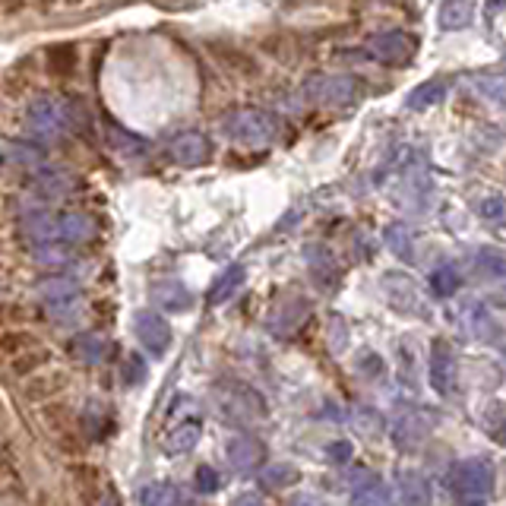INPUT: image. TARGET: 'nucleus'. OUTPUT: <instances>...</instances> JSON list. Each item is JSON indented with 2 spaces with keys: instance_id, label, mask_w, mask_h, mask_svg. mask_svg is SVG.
<instances>
[{
  "instance_id": "24",
  "label": "nucleus",
  "mask_w": 506,
  "mask_h": 506,
  "mask_svg": "<svg viewBox=\"0 0 506 506\" xmlns=\"http://www.w3.org/2000/svg\"><path fill=\"white\" fill-rule=\"evenodd\" d=\"M4 155H7L10 165L20 168H42L45 165V149L26 143V139H4Z\"/></svg>"
},
{
  "instance_id": "29",
  "label": "nucleus",
  "mask_w": 506,
  "mask_h": 506,
  "mask_svg": "<svg viewBox=\"0 0 506 506\" xmlns=\"http://www.w3.org/2000/svg\"><path fill=\"white\" fill-rule=\"evenodd\" d=\"M459 285H462V278H459L456 266H440V270L430 272V292L437 298H452L459 292Z\"/></svg>"
},
{
  "instance_id": "27",
  "label": "nucleus",
  "mask_w": 506,
  "mask_h": 506,
  "mask_svg": "<svg viewBox=\"0 0 506 506\" xmlns=\"http://www.w3.org/2000/svg\"><path fill=\"white\" fill-rule=\"evenodd\" d=\"M294 481H301V472L292 462L266 465L263 472H260V487H263V491H282V487L294 485Z\"/></svg>"
},
{
  "instance_id": "18",
  "label": "nucleus",
  "mask_w": 506,
  "mask_h": 506,
  "mask_svg": "<svg viewBox=\"0 0 506 506\" xmlns=\"http://www.w3.org/2000/svg\"><path fill=\"white\" fill-rule=\"evenodd\" d=\"M472 272L485 282H503L506 285V253L497 247H481L472 253Z\"/></svg>"
},
{
  "instance_id": "30",
  "label": "nucleus",
  "mask_w": 506,
  "mask_h": 506,
  "mask_svg": "<svg viewBox=\"0 0 506 506\" xmlns=\"http://www.w3.org/2000/svg\"><path fill=\"white\" fill-rule=\"evenodd\" d=\"M352 506H393V494L377 481H368L352 494Z\"/></svg>"
},
{
  "instance_id": "11",
  "label": "nucleus",
  "mask_w": 506,
  "mask_h": 506,
  "mask_svg": "<svg viewBox=\"0 0 506 506\" xmlns=\"http://www.w3.org/2000/svg\"><path fill=\"white\" fill-rule=\"evenodd\" d=\"M434 421H437V418L427 415V411H421V409H411V411H405V415H399V418H395V424H393L395 446H399V450H405V452L418 450V446L430 437Z\"/></svg>"
},
{
  "instance_id": "3",
  "label": "nucleus",
  "mask_w": 506,
  "mask_h": 506,
  "mask_svg": "<svg viewBox=\"0 0 506 506\" xmlns=\"http://www.w3.org/2000/svg\"><path fill=\"white\" fill-rule=\"evenodd\" d=\"M212 395H215L219 411L235 424H247L250 427V424L266 421V415H270L263 395L241 380H219L212 389Z\"/></svg>"
},
{
  "instance_id": "22",
  "label": "nucleus",
  "mask_w": 506,
  "mask_h": 506,
  "mask_svg": "<svg viewBox=\"0 0 506 506\" xmlns=\"http://www.w3.org/2000/svg\"><path fill=\"white\" fill-rule=\"evenodd\" d=\"M73 352L86 364H104L108 354H112V339H104L102 333H79L73 339Z\"/></svg>"
},
{
  "instance_id": "23",
  "label": "nucleus",
  "mask_w": 506,
  "mask_h": 506,
  "mask_svg": "<svg viewBox=\"0 0 506 506\" xmlns=\"http://www.w3.org/2000/svg\"><path fill=\"white\" fill-rule=\"evenodd\" d=\"M77 292H79V282L77 278H70V276H48V278L38 282V294H42L51 307L70 304V301L77 298Z\"/></svg>"
},
{
  "instance_id": "32",
  "label": "nucleus",
  "mask_w": 506,
  "mask_h": 506,
  "mask_svg": "<svg viewBox=\"0 0 506 506\" xmlns=\"http://www.w3.org/2000/svg\"><path fill=\"white\" fill-rule=\"evenodd\" d=\"M35 187H38V194H42V196H51V200H57V196H63L70 190V178L63 171L38 174V178H35Z\"/></svg>"
},
{
  "instance_id": "31",
  "label": "nucleus",
  "mask_w": 506,
  "mask_h": 506,
  "mask_svg": "<svg viewBox=\"0 0 506 506\" xmlns=\"http://www.w3.org/2000/svg\"><path fill=\"white\" fill-rule=\"evenodd\" d=\"M475 89H478V95H485L487 102L506 108V77H494V73L475 77Z\"/></svg>"
},
{
  "instance_id": "8",
  "label": "nucleus",
  "mask_w": 506,
  "mask_h": 506,
  "mask_svg": "<svg viewBox=\"0 0 506 506\" xmlns=\"http://www.w3.org/2000/svg\"><path fill=\"white\" fill-rule=\"evenodd\" d=\"M383 294L399 313H409V317H427V304H424L421 288L415 285V278L405 276V272H386L383 276Z\"/></svg>"
},
{
  "instance_id": "41",
  "label": "nucleus",
  "mask_w": 506,
  "mask_h": 506,
  "mask_svg": "<svg viewBox=\"0 0 506 506\" xmlns=\"http://www.w3.org/2000/svg\"><path fill=\"white\" fill-rule=\"evenodd\" d=\"M95 506H120V503H118V497H114V491H108V487H104V497L98 500Z\"/></svg>"
},
{
  "instance_id": "21",
  "label": "nucleus",
  "mask_w": 506,
  "mask_h": 506,
  "mask_svg": "<svg viewBox=\"0 0 506 506\" xmlns=\"http://www.w3.org/2000/svg\"><path fill=\"white\" fill-rule=\"evenodd\" d=\"M139 506H187V500L178 485L149 481L146 487H139Z\"/></svg>"
},
{
  "instance_id": "43",
  "label": "nucleus",
  "mask_w": 506,
  "mask_h": 506,
  "mask_svg": "<svg viewBox=\"0 0 506 506\" xmlns=\"http://www.w3.org/2000/svg\"><path fill=\"white\" fill-rule=\"evenodd\" d=\"M500 301H503V304H506V285H503V292H500Z\"/></svg>"
},
{
  "instance_id": "7",
  "label": "nucleus",
  "mask_w": 506,
  "mask_h": 506,
  "mask_svg": "<svg viewBox=\"0 0 506 506\" xmlns=\"http://www.w3.org/2000/svg\"><path fill=\"white\" fill-rule=\"evenodd\" d=\"M415 51H418V42L409 32H399V29L377 32L368 38V54L380 63H389V67H405V63H411Z\"/></svg>"
},
{
  "instance_id": "12",
  "label": "nucleus",
  "mask_w": 506,
  "mask_h": 506,
  "mask_svg": "<svg viewBox=\"0 0 506 506\" xmlns=\"http://www.w3.org/2000/svg\"><path fill=\"white\" fill-rule=\"evenodd\" d=\"M225 459L237 475H250L266 462V446L250 434H235L225 440Z\"/></svg>"
},
{
  "instance_id": "36",
  "label": "nucleus",
  "mask_w": 506,
  "mask_h": 506,
  "mask_svg": "<svg viewBox=\"0 0 506 506\" xmlns=\"http://www.w3.org/2000/svg\"><path fill=\"white\" fill-rule=\"evenodd\" d=\"M124 383H130V386H139V383L146 380V361H143V354L137 352H127L124 358Z\"/></svg>"
},
{
  "instance_id": "9",
  "label": "nucleus",
  "mask_w": 506,
  "mask_h": 506,
  "mask_svg": "<svg viewBox=\"0 0 506 506\" xmlns=\"http://www.w3.org/2000/svg\"><path fill=\"white\" fill-rule=\"evenodd\" d=\"M456 374H459V364H456V352L446 339H434L430 345V358H427V383L430 389L437 395H452L456 389Z\"/></svg>"
},
{
  "instance_id": "10",
  "label": "nucleus",
  "mask_w": 506,
  "mask_h": 506,
  "mask_svg": "<svg viewBox=\"0 0 506 506\" xmlns=\"http://www.w3.org/2000/svg\"><path fill=\"white\" fill-rule=\"evenodd\" d=\"M133 329H137V339L139 345L146 348L149 354L162 358V354L171 348V327H168V319L155 311H139L133 317Z\"/></svg>"
},
{
  "instance_id": "34",
  "label": "nucleus",
  "mask_w": 506,
  "mask_h": 506,
  "mask_svg": "<svg viewBox=\"0 0 506 506\" xmlns=\"http://www.w3.org/2000/svg\"><path fill=\"white\" fill-rule=\"evenodd\" d=\"M485 430L491 434L494 444L506 446V405H491V409H487Z\"/></svg>"
},
{
  "instance_id": "17",
  "label": "nucleus",
  "mask_w": 506,
  "mask_h": 506,
  "mask_svg": "<svg viewBox=\"0 0 506 506\" xmlns=\"http://www.w3.org/2000/svg\"><path fill=\"white\" fill-rule=\"evenodd\" d=\"M57 225H61V244H86L95 237V219L79 209L57 212Z\"/></svg>"
},
{
  "instance_id": "33",
  "label": "nucleus",
  "mask_w": 506,
  "mask_h": 506,
  "mask_svg": "<svg viewBox=\"0 0 506 506\" xmlns=\"http://www.w3.org/2000/svg\"><path fill=\"white\" fill-rule=\"evenodd\" d=\"M472 209L481 215V219H485V222H497V219H503V215H506V200H503V196H497V194L475 196Z\"/></svg>"
},
{
  "instance_id": "37",
  "label": "nucleus",
  "mask_w": 506,
  "mask_h": 506,
  "mask_svg": "<svg viewBox=\"0 0 506 506\" xmlns=\"http://www.w3.org/2000/svg\"><path fill=\"white\" fill-rule=\"evenodd\" d=\"M354 424H358V430L364 434V437H377V434H383V418H380V411H374V409L354 411Z\"/></svg>"
},
{
  "instance_id": "4",
  "label": "nucleus",
  "mask_w": 506,
  "mask_h": 506,
  "mask_svg": "<svg viewBox=\"0 0 506 506\" xmlns=\"http://www.w3.org/2000/svg\"><path fill=\"white\" fill-rule=\"evenodd\" d=\"M222 133L241 146L250 149H263L270 146L278 133V118L263 108H237V112H228L222 118Z\"/></svg>"
},
{
  "instance_id": "42",
  "label": "nucleus",
  "mask_w": 506,
  "mask_h": 506,
  "mask_svg": "<svg viewBox=\"0 0 506 506\" xmlns=\"http://www.w3.org/2000/svg\"><path fill=\"white\" fill-rule=\"evenodd\" d=\"M237 506H260V500L257 497H241L237 500Z\"/></svg>"
},
{
  "instance_id": "40",
  "label": "nucleus",
  "mask_w": 506,
  "mask_h": 506,
  "mask_svg": "<svg viewBox=\"0 0 506 506\" xmlns=\"http://www.w3.org/2000/svg\"><path fill=\"white\" fill-rule=\"evenodd\" d=\"M288 506H323V503H319V497H313V494H301V497H294Z\"/></svg>"
},
{
  "instance_id": "13",
  "label": "nucleus",
  "mask_w": 506,
  "mask_h": 506,
  "mask_svg": "<svg viewBox=\"0 0 506 506\" xmlns=\"http://www.w3.org/2000/svg\"><path fill=\"white\" fill-rule=\"evenodd\" d=\"M393 506H430L434 500V487H430L427 475L418 469H402L393 481Z\"/></svg>"
},
{
  "instance_id": "19",
  "label": "nucleus",
  "mask_w": 506,
  "mask_h": 506,
  "mask_svg": "<svg viewBox=\"0 0 506 506\" xmlns=\"http://www.w3.org/2000/svg\"><path fill=\"white\" fill-rule=\"evenodd\" d=\"M462 323L475 339L497 342V323H494L491 311H487L485 304H478V301H469V304L462 307Z\"/></svg>"
},
{
  "instance_id": "2",
  "label": "nucleus",
  "mask_w": 506,
  "mask_h": 506,
  "mask_svg": "<svg viewBox=\"0 0 506 506\" xmlns=\"http://www.w3.org/2000/svg\"><path fill=\"white\" fill-rule=\"evenodd\" d=\"M450 487L456 506H487L494 494V465L485 456L459 459L450 469Z\"/></svg>"
},
{
  "instance_id": "1",
  "label": "nucleus",
  "mask_w": 506,
  "mask_h": 506,
  "mask_svg": "<svg viewBox=\"0 0 506 506\" xmlns=\"http://www.w3.org/2000/svg\"><path fill=\"white\" fill-rule=\"evenodd\" d=\"M203 434V411L194 395L178 393L168 405L165 427H162V452L165 456H184L196 446Z\"/></svg>"
},
{
  "instance_id": "5",
  "label": "nucleus",
  "mask_w": 506,
  "mask_h": 506,
  "mask_svg": "<svg viewBox=\"0 0 506 506\" xmlns=\"http://www.w3.org/2000/svg\"><path fill=\"white\" fill-rule=\"evenodd\" d=\"M77 112L83 114V108L73 102H63L57 95H38L29 102V127L42 139H61L70 130V124L77 120Z\"/></svg>"
},
{
  "instance_id": "38",
  "label": "nucleus",
  "mask_w": 506,
  "mask_h": 506,
  "mask_svg": "<svg viewBox=\"0 0 506 506\" xmlns=\"http://www.w3.org/2000/svg\"><path fill=\"white\" fill-rule=\"evenodd\" d=\"M194 478H196V491H200V494H215L219 487H222L219 472H215L212 465H200V469L194 472Z\"/></svg>"
},
{
  "instance_id": "35",
  "label": "nucleus",
  "mask_w": 506,
  "mask_h": 506,
  "mask_svg": "<svg viewBox=\"0 0 506 506\" xmlns=\"http://www.w3.org/2000/svg\"><path fill=\"white\" fill-rule=\"evenodd\" d=\"M35 260L42 266H51V270H57V266H67L70 263V253L63 244H45V247H35Z\"/></svg>"
},
{
  "instance_id": "25",
  "label": "nucleus",
  "mask_w": 506,
  "mask_h": 506,
  "mask_svg": "<svg viewBox=\"0 0 506 506\" xmlns=\"http://www.w3.org/2000/svg\"><path fill=\"white\" fill-rule=\"evenodd\" d=\"M244 276H247V270H244V266H228V270H225L222 276L212 282L206 301L212 307H219V304H225L228 298H235V292L244 285Z\"/></svg>"
},
{
  "instance_id": "14",
  "label": "nucleus",
  "mask_w": 506,
  "mask_h": 506,
  "mask_svg": "<svg viewBox=\"0 0 506 506\" xmlns=\"http://www.w3.org/2000/svg\"><path fill=\"white\" fill-rule=\"evenodd\" d=\"M168 159L180 168H200L212 159V146H209V139L196 130L178 133V137L168 143Z\"/></svg>"
},
{
  "instance_id": "16",
  "label": "nucleus",
  "mask_w": 506,
  "mask_h": 506,
  "mask_svg": "<svg viewBox=\"0 0 506 506\" xmlns=\"http://www.w3.org/2000/svg\"><path fill=\"white\" fill-rule=\"evenodd\" d=\"M104 139H108V149H112L114 155H120V159H143V155L149 153L146 139L130 133L127 127L112 124V120L104 124Z\"/></svg>"
},
{
  "instance_id": "28",
  "label": "nucleus",
  "mask_w": 506,
  "mask_h": 506,
  "mask_svg": "<svg viewBox=\"0 0 506 506\" xmlns=\"http://www.w3.org/2000/svg\"><path fill=\"white\" fill-rule=\"evenodd\" d=\"M383 237H386V247L399 260H415V237H411L409 225H389Z\"/></svg>"
},
{
  "instance_id": "20",
  "label": "nucleus",
  "mask_w": 506,
  "mask_h": 506,
  "mask_svg": "<svg viewBox=\"0 0 506 506\" xmlns=\"http://www.w3.org/2000/svg\"><path fill=\"white\" fill-rule=\"evenodd\" d=\"M153 301L159 307H165V311H187L194 304L187 285H180L178 278H159L153 285Z\"/></svg>"
},
{
  "instance_id": "15",
  "label": "nucleus",
  "mask_w": 506,
  "mask_h": 506,
  "mask_svg": "<svg viewBox=\"0 0 506 506\" xmlns=\"http://www.w3.org/2000/svg\"><path fill=\"white\" fill-rule=\"evenodd\" d=\"M446 95H450V79L430 77L405 95V108L409 112H427V108H437L440 102H446Z\"/></svg>"
},
{
  "instance_id": "26",
  "label": "nucleus",
  "mask_w": 506,
  "mask_h": 506,
  "mask_svg": "<svg viewBox=\"0 0 506 506\" xmlns=\"http://www.w3.org/2000/svg\"><path fill=\"white\" fill-rule=\"evenodd\" d=\"M472 16H475V4H469V0H446L444 7H440V26L446 32H456V29L472 26Z\"/></svg>"
},
{
  "instance_id": "39",
  "label": "nucleus",
  "mask_w": 506,
  "mask_h": 506,
  "mask_svg": "<svg viewBox=\"0 0 506 506\" xmlns=\"http://www.w3.org/2000/svg\"><path fill=\"white\" fill-rule=\"evenodd\" d=\"M352 444L348 440H336V444H329L327 446V456H329V462H336V465H345L348 459H352Z\"/></svg>"
},
{
  "instance_id": "6",
  "label": "nucleus",
  "mask_w": 506,
  "mask_h": 506,
  "mask_svg": "<svg viewBox=\"0 0 506 506\" xmlns=\"http://www.w3.org/2000/svg\"><path fill=\"white\" fill-rule=\"evenodd\" d=\"M301 92L317 104L348 108V104H358L364 98V83L358 77H345V73H313L301 86Z\"/></svg>"
}]
</instances>
